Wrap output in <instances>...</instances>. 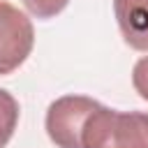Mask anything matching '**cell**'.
Listing matches in <instances>:
<instances>
[{
  "label": "cell",
  "mask_w": 148,
  "mask_h": 148,
  "mask_svg": "<svg viewBox=\"0 0 148 148\" xmlns=\"http://www.w3.org/2000/svg\"><path fill=\"white\" fill-rule=\"evenodd\" d=\"M23 5L35 18H53L69 5V0H23Z\"/></svg>",
  "instance_id": "cell-6"
},
{
  "label": "cell",
  "mask_w": 148,
  "mask_h": 148,
  "mask_svg": "<svg viewBox=\"0 0 148 148\" xmlns=\"http://www.w3.org/2000/svg\"><path fill=\"white\" fill-rule=\"evenodd\" d=\"M113 14L125 44L148 51V0H113Z\"/></svg>",
  "instance_id": "cell-4"
},
{
  "label": "cell",
  "mask_w": 148,
  "mask_h": 148,
  "mask_svg": "<svg viewBox=\"0 0 148 148\" xmlns=\"http://www.w3.org/2000/svg\"><path fill=\"white\" fill-rule=\"evenodd\" d=\"M81 148H148V113L99 104L81 127Z\"/></svg>",
  "instance_id": "cell-1"
},
{
  "label": "cell",
  "mask_w": 148,
  "mask_h": 148,
  "mask_svg": "<svg viewBox=\"0 0 148 148\" xmlns=\"http://www.w3.org/2000/svg\"><path fill=\"white\" fill-rule=\"evenodd\" d=\"M97 106L99 102L86 95H62L53 99L44 118L51 143L58 148H81V127Z\"/></svg>",
  "instance_id": "cell-2"
},
{
  "label": "cell",
  "mask_w": 148,
  "mask_h": 148,
  "mask_svg": "<svg viewBox=\"0 0 148 148\" xmlns=\"http://www.w3.org/2000/svg\"><path fill=\"white\" fill-rule=\"evenodd\" d=\"M35 46V28L28 14L0 0V76L18 69Z\"/></svg>",
  "instance_id": "cell-3"
},
{
  "label": "cell",
  "mask_w": 148,
  "mask_h": 148,
  "mask_svg": "<svg viewBox=\"0 0 148 148\" xmlns=\"http://www.w3.org/2000/svg\"><path fill=\"white\" fill-rule=\"evenodd\" d=\"M18 116H21V109L16 97L9 90L0 88V148H5L12 141L18 125Z\"/></svg>",
  "instance_id": "cell-5"
},
{
  "label": "cell",
  "mask_w": 148,
  "mask_h": 148,
  "mask_svg": "<svg viewBox=\"0 0 148 148\" xmlns=\"http://www.w3.org/2000/svg\"><path fill=\"white\" fill-rule=\"evenodd\" d=\"M132 86L141 99L148 102V56L139 58L132 67Z\"/></svg>",
  "instance_id": "cell-7"
}]
</instances>
